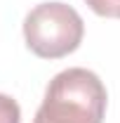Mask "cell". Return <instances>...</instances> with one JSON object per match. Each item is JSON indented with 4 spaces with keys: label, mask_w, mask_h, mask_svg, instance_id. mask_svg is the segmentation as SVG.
Here are the masks:
<instances>
[{
    "label": "cell",
    "mask_w": 120,
    "mask_h": 123,
    "mask_svg": "<svg viewBox=\"0 0 120 123\" xmlns=\"http://www.w3.org/2000/svg\"><path fill=\"white\" fill-rule=\"evenodd\" d=\"M108 95L90 69H66L49 80L33 123H104Z\"/></svg>",
    "instance_id": "1"
},
{
    "label": "cell",
    "mask_w": 120,
    "mask_h": 123,
    "mask_svg": "<svg viewBox=\"0 0 120 123\" xmlns=\"http://www.w3.org/2000/svg\"><path fill=\"white\" fill-rule=\"evenodd\" d=\"M85 36L82 17L66 2H43L24 19V38L33 55L61 59L75 52Z\"/></svg>",
    "instance_id": "2"
},
{
    "label": "cell",
    "mask_w": 120,
    "mask_h": 123,
    "mask_svg": "<svg viewBox=\"0 0 120 123\" xmlns=\"http://www.w3.org/2000/svg\"><path fill=\"white\" fill-rule=\"evenodd\" d=\"M0 123H21V109L10 95L0 92Z\"/></svg>",
    "instance_id": "3"
},
{
    "label": "cell",
    "mask_w": 120,
    "mask_h": 123,
    "mask_svg": "<svg viewBox=\"0 0 120 123\" xmlns=\"http://www.w3.org/2000/svg\"><path fill=\"white\" fill-rule=\"evenodd\" d=\"M94 14L108 17V19H120V0H85Z\"/></svg>",
    "instance_id": "4"
}]
</instances>
